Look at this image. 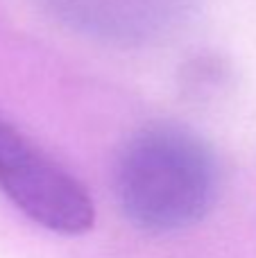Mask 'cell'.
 <instances>
[{"label": "cell", "instance_id": "7a4b0ae2", "mask_svg": "<svg viewBox=\"0 0 256 258\" xmlns=\"http://www.w3.org/2000/svg\"><path fill=\"white\" fill-rule=\"evenodd\" d=\"M0 190L32 222L61 236H82L95 222L86 188L21 129L0 118Z\"/></svg>", "mask_w": 256, "mask_h": 258}, {"label": "cell", "instance_id": "3957f363", "mask_svg": "<svg viewBox=\"0 0 256 258\" xmlns=\"http://www.w3.org/2000/svg\"><path fill=\"white\" fill-rule=\"evenodd\" d=\"M39 5L84 36L141 45L175 30L188 0H39Z\"/></svg>", "mask_w": 256, "mask_h": 258}, {"label": "cell", "instance_id": "6da1fadb", "mask_svg": "<svg viewBox=\"0 0 256 258\" xmlns=\"http://www.w3.org/2000/svg\"><path fill=\"white\" fill-rule=\"evenodd\" d=\"M122 213L139 229L179 231L200 222L218 195V165L202 138L177 125H150L125 143L116 165Z\"/></svg>", "mask_w": 256, "mask_h": 258}]
</instances>
